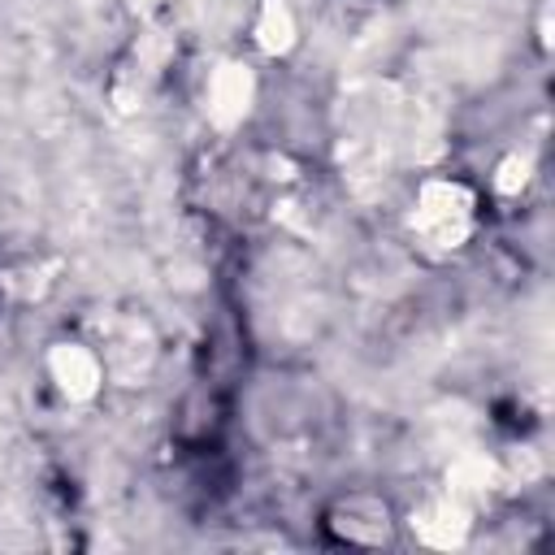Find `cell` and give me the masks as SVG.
<instances>
[{"mask_svg": "<svg viewBox=\"0 0 555 555\" xmlns=\"http://www.w3.org/2000/svg\"><path fill=\"white\" fill-rule=\"evenodd\" d=\"M473 221V191L464 182L451 178H429L416 191V208H412V230H421L429 243L438 247H460Z\"/></svg>", "mask_w": 555, "mask_h": 555, "instance_id": "cell-1", "label": "cell"}, {"mask_svg": "<svg viewBox=\"0 0 555 555\" xmlns=\"http://www.w3.org/2000/svg\"><path fill=\"white\" fill-rule=\"evenodd\" d=\"M251 100H256V74L243 65V61H221L208 78V95H204V108H208V121L217 130H234L243 126V117L251 113Z\"/></svg>", "mask_w": 555, "mask_h": 555, "instance_id": "cell-2", "label": "cell"}, {"mask_svg": "<svg viewBox=\"0 0 555 555\" xmlns=\"http://www.w3.org/2000/svg\"><path fill=\"white\" fill-rule=\"evenodd\" d=\"M48 373L56 382V390L74 403L91 399L100 386H104V369H100V356L82 343H56L48 351Z\"/></svg>", "mask_w": 555, "mask_h": 555, "instance_id": "cell-3", "label": "cell"}, {"mask_svg": "<svg viewBox=\"0 0 555 555\" xmlns=\"http://www.w3.org/2000/svg\"><path fill=\"white\" fill-rule=\"evenodd\" d=\"M412 529H416V538H421L425 546L451 551V546H460V542L468 538V507H464V499H455V494L434 499V503H425L421 512H412Z\"/></svg>", "mask_w": 555, "mask_h": 555, "instance_id": "cell-4", "label": "cell"}, {"mask_svg": "<svg viewBox=\"0 0 555 555\" xmlns=\"http://www.w3.org/2000/svg\"><path fill=\"white\" fill-rule=\"evenodd\" d=\"M251 30H256L260 52H269V56H286L299 39V26H295V13H291L286 0H260V13H256Z\"/></svg>", "mask_w": 555, "mask_h": 555, "instance_id": "cell-5", "label": "cell"}, {"mask_svg": "<svg viewBox=\"0 0 555 555\" xmlns=\"http://www.w3.org/2000/svg\"><path fill=\"white\" fill-rule=\"evenodd\" d=\"M494 486H499V464L486 455L468 451L447 468V494H455V499H477V494H490Z\"/></svg>", "mask_w": 555, "mask_h": 555, "instance_id": "cell-6", "label": "cell"}, {"mask_svg": "<svg viewBox=\"0 0 555 555\" xmlns=\"http://www.w3.org/2000/svg\"><path fill=\"white\" fill-rule=\"evenodd\" d=\"M529 182V160L525 156H503L494 169V191L499 195H520V186Z\"/></svg>", "mask_w": 555, "mask_h": 555, "instance_id": "cell-7", "label": "cell"}]
</instances>
